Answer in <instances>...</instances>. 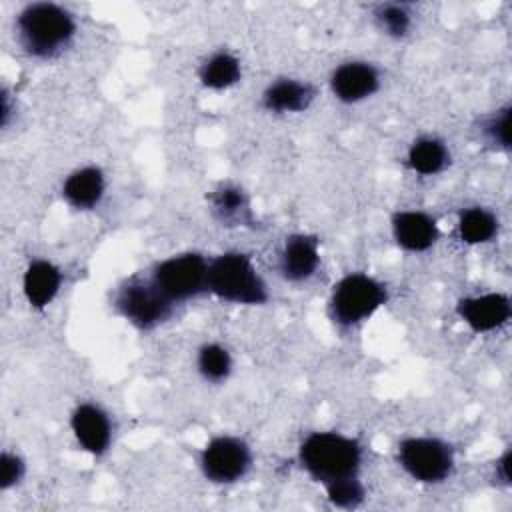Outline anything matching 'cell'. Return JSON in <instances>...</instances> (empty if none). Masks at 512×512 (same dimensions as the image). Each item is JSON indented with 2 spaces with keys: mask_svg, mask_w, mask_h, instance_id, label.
I'll list each match as a JSON object with an SVG mask.
<instances>
[{
  "mask_svg": "<svg viewBox=\"0 0 512 512\" xmlns=\"http://www.w3.org/2000/svg\"><path fill=\"white\" fill-rule=\"evenodd\" d=\"M324 492H326V498L330 500V504L336 508H342V510H354L366 498V488L360 478L332 484V486L324 488Z\"/></svg>",
  "mask_w": 512,
  "mask_h": 512,
  "instance_id": "obj_24",
  "label": "cell"
},
{
  "mask_svg": "<svg viewBox=\"0 0 512 512\" xmlns=\"http://www.w3.org/2000/svg\"><path fill=\"white\" fill-rule=\"evenodd\" d=\"M332 96L342 104H358L374 96L382 86L380 68L368 60H346L328 78Z\"/></svg>",
  "mask_w": 512,
  "mask_h": 512,
  "instance_id": "obj_9",
  "label": "cell"
},
{
  "mask_svg": "<svg viewBox=\"0 0 512 512\" xmlns=\"http://www.w3.org/2000/svg\"><path fill=\"white\" fill-rule=\"evenodd\" d=\"M26 476V462L18 452L4 450L0 456V488L2 492L16 488Z\"/></svg>",
  "mask_w": 512,
  "mask_h": 512,
  "instance_id": "obj_25",
  "label": "cell"
},
{
  "mask_svg": "<svg viewBox=\"0 0 512 512\" xmlns=\"http://www.w3.org/2000/svg\"><path fill=\"white\" fill-rule=\"evenodd\" d=\"M150 282L172 304H180L208 292V258L200 252H182L160 260Z\"/></svg>",
  "mask_w": 512,
  "mask_h": 512,
  "instance_id": "obj_6",
  "label": "cell"
},
{
  "mask_svg": "<svg viewBox=\"0 0 512 512\" xmlns=\"http://www.w3.org/2000/svg\"><path fill=\"white\" fill-rule=\"evenodd\" d=\"M300 468L322 488L360 478L362 446L336 430L310 432L298 446Z\"/></svg>",
  "mask_w": 512,
  "mask_h": 512,
  "instance_id": "obj_1",
  "label": "cell"
},
{
  "mask_svg": "<svg viewBox=\"0 0 512 512\" xmlns=\"http://www.w3.org/2000/svg\"><path fill=\"white\" fill-rule=\"evenodd\" d=\"M232 366V354L220 342H206L196 352V370L206 382H226L232 374Z\"/></svg>",
  "mask_w": 512,
  "mask_h": 512,
  "instance_id": "obj_22",
  "label": "cell"
},
{
  "mask_svg": "<svg viewBox=\"0 0 512 512\" xmlns=\"http://www.w3.org/2000/svg\"><path fill=\"white\" fill-rule=\"evenodd\" d=\"M208 292L222 302L238 306H262L270 298L252 258L236 250L208 260Z\"/></svg>",
  "mask_w": 512,
  "mask_h": 512,
  "instance_id": "obj_3",
  "label": "cell"
},
{
  "mask_svg": "<svg viewBox=\"0 0 512 512\" xmlns=\"http://www.w3.org/2000/svg\"><path fill=\"white\" fill-rule=\"evenodd\" d=\"M374 26L392 40H404L414 28V14L408 4L380 2L372 8Z\"/></svg>",
  "mask_w": 512,
  "mask_h": 512,
  "instance_id": "obj_21",
  "label": "cell"
},
{
  "mask_svg": "<svg viewBox=\"0 0 512 512\" xmlns=\"http://www.w3.org/2000/svg\"><path fill=\"white\" fill-rule=\"evenodd\" d=\"M496 476L504 482V484H510V450L506 448L502 458L496 462Z\"/></svg>",
  "mask_w": 512,
  "mask_h": 512,
  "instance_id": "obj_26",
  "label": "cell"
},
{
  "mask_svg": "<svg viewBox=\"0 0 512 512\" xmlns=\"http://www.w3.org/2000/svg\"><path fill=\"white\" fill-rule=\"evenodd\" d=\"M76 30V18L54 2L26 4L14 20L22 52L36 60H54L64 54L74 42Z\"/></svg>",
  "mask_w": 512,
  "mask_h": 512,
  "instance_id": "obj_2",
  "label": "cell"
},
{
  "mask_svg": "<svg viewBox=\"0 0 512 512\" xmlns=\"http://www.w3.org/2000/svg\"><path fill=\"white\" fill-rule=\"evenodd\" d=\"M316 90L310 82L282 76L272 80L262 92V108L270 114H300L310 108Z\"/></svg>",
  "mask_w": 512,
  "mask_h": 512,
  "instance_id": "obj_16",
  "label": "cell"
},
{
  "mask_svg": "<svg viewBox=\"0 0 512 512\" xmlns=\"http://www.w3.org/2000/svg\"><path fill=\"white\" fill-rule=\"evenodd\" d=\"M498 228L500 224L496 214L484 206H470L458 214L456 232L464 244H470V246L488 244L496 238Z\"/></svg>",
  "mask_w": 512,
  "mask_h": 512,
  "instance_id": "obj_20",
  "label": "cell"
},
{
  "mask_svg": "<svg viewBox=\"0 0 512 512\" xmlns=\"http://www.w3.org/2000/svg\"><path fill=\"white\" fill-rule=\"evenodd\" d=\"M64 274L46 258H32L22 272V296L32 310H46L60 294Z\"/></svg>",
  "mask_w": 512,
  "mask_h": 512,
  "instance_id": "obj_14",
  "label": "cell"
},
{
  "mask_svg": "<svg viewBox=\"0 0 512 512\" xmlns=\"http://www.w3.org/2000/svg\"><path fill=\"white\" fill-rule=\"evenodd\" d=\"M116 310L140 330H150L170 318L174 304L168 302L150 282V278H130L124 282L114 298Z\"/></svg>",
  "mask_w": 512,
  "mask_h": 512,
  "instance_id": "obj_8",
  "label": "cell"
},
{
  "mask_svg": "<svg viewBox=\"0 0 512 512\" xmlns=\"http://www.w3.org/2000/svg\"><path fill=\"white\" fill-rule=\"evenodd\" d=\"M450 164V148L438 136H418L406 150V166L420 176H436Z\"/></svg>",
  "mask_w": 512,
  "mask_h": 512,
  "instance_id": "obj_17",
  "label": "cell"
},
{
  "mask_svg": "<svg viewBox=\"0 0 512 512\" xmlns=\"http://www.w3.org/2000/svg\"><path fill=\"white\" fill-rule=\"evenodd\" d=\"M210 208L222 226H248L254 222L250 200L236 184H220L212 190Z\"/></svg>",
  "mask_w": 512,
  "mask_h": 512,
  "instance_id": "obj_18",
  "label": "cell"
},
{
  "mask_svg": "<svg viewBox=\"0 0 512 512\" xmlns=\"http://www.w3.org/2000/svg\"><path fill=\"white\" fill-rule=\"evenodd\" d=\"M320 266V240L308 232H294L284 238L278 252V272L284 280L308 282Z\"/></svg>",
  "mask_w": 512,
  "mask_h": 512,
  "instance_id": "obj_12",
  "label": "cell"
},
{
  "mask_svg": "<svg viewBox=\"0 0 512 512\" xmlns=\"http://www.w3.org/2000/svg\"><path fill=\"white\" fill-rule=\"evenodd\" d=\"M456 314L474 334H490L508 324L512 316V302L504 292L464 296L456 304Z\"/></svg>",
  "mask_w": 512,
  "mask_h": 512,
  "instance_id": "obj_11",
  "label": "cell"
},
{
  "mask_svg": "<svg viewBox=\"0 0 512 512\" xmlns=\"http://www.w3.org/2000/svg\"><path fill=\"white\" fill-rule=\"evenodd\" d=\"M390 232L398 248L410 254L428 252L440 236L436 218L424 210H398L390 218Z\"/></svg>",
  "mask_w": 512,
  "mask_h": 512,
  "instance_id": "obj_13",
  "label": "cell"
},
{
  "mask_svg": "<svg viewBox=\"0 0 512 512\" xmlns=\"http://www.w3.org/2000/svg\"><path fill=\"white\" fill-rule=\"evenodd\" d=\"M398 466L420 484H442L456 468L454 448L436 436H408L396 446Z\"/></svg>",
  "mask_w": 512,
  "mask_h": 512,
  "instance_id": "obj_5",
  "label": "cell"
},
{
  "mask_svg": "<svg viewBox=\"0 0 512 512\" xmlns=\"http://www.w3.org/2000/svg\"><path fill=\"white\" fill-rule=\"evenodd\" d=\"M242 80V64L236 54L228 50H216L208 54L198 66V82L206 90L222 92L236 86Z\"/></svg>",
  "mask_w": 512,
  "mask_h": 512,
  "instance_id": "obj_19",
  "label": "cell"
},
{
  "mask_svg": "<svg viewBox=\"0 0 512 512\" xmlns=\"http://www.w3.org/2000/svg\"><path fill=\"white\" fill-rule=\"evenodd\" d=\"M202 476L218 486L236 484L252 468V448L240 436L218 434L210 438L198 456Z\"/></svg>",
  "mask_w": 512,
  "mask_h": 512,
  "instance_id": "obj_7",
  "label": "cell"
},
{
  "mask_svg": "<svg viewBox=\"0 0 512 512\" xmlns=\"http://www.w3.org/2000/svg\"><path fill=\"white\" fill-rule=\"evenodd\" d=\"M510 116H512V108L510 104H506L482 120L480 128L484 138L488 140V144H492L498 150L510 148Z\"/></svg>",
  "mask_w": 512,
  "mask_h": 512,
  "instance_id": "obj_23",
  "label": "cell"
},
{
  "mask_svg": "<svg viewBox=\"0 0 512 512\" xmlns=\"http://www.w3.org/2000/svg\"><path fill=\"white\" fill-rule=\"evenodd\" d=\"M70 430L84 452L98 458L110 450L114 426L110 414L100 404L78 402L70 412Z\"/></svg>",
  "mask_w": 512,
  "mask_h": 512,
  "instance_id": "obj_10",
  "label": "cell"
},
{
  "mask_svg": "<svg viewBox=\"0 0 512 512\" xmlns=\"http://www.w3.org/2000/svg\"><path fill=\"white\" fill-rule=\"evenodd\" d=\"M388 286L366 272L344 274L330 290L328 316L344 330L370 320L386 302Z\"/></svg>",
  "mask_w": 512,
  "mask_h": 512,
  "instance_id": "obj_4",
  "label": "cell"
},
{
  "mask_svg": "<svg viewBox=\"0 0 512 512\" xmlns=\"http://www.w3.org/2000/svg\"><path fill=\"white\" fill-rule=\"evenodd\" d=\"M60 194L62 200L78 212L94 210L106 194V176L102 168L94 164L80 166L62 180Z\"/></svg>",
  "mask_w": 512,
  "mask_h": 512,
  "instance_id": "obj_15",
  "label": "cell"
}]
</instances>
